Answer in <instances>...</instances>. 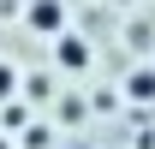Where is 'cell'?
<instances>
[{"label": "cell", "mask_w": 155, "mask_h": 149, "mask_svg": "<svg viewBox=\"0 0 155 149\" xmlns=\"http://www.w3.org/2000/svg\"><path fill=\"white\" fill-rule=\"evenodd\" d=\"M24 24H30L36 36H60V30H66V6H60V0H30Z\"/></svg>", "instance_id": "cell-1"}, {"label": "cell", "mask_w": 155, "mask_h": 149, "mask_svg": "<svg viewBox=\"0 0 155 149\" xmlns=\"http://www.w3.org/2000/svg\"><path fill=\"white\" fill-rule=\"evenodd\" d=\"M54 60H60V72H90V42L72 36V30H60L54 36Z\"/></svg>", "instance_id": "cell-2"}, {"label": "cell", "mask_w": 155, "mask_h": 149, "mask_svg": "<svg viewBox=\"0 0 155 149\" xmlns=\"http://www.w3.org/2000/svg\"><path fill=\"white\" fill-rule=\"evenodd\" d=\"M125 101H137V108H149V101H155V66L125 72Z\"/></svg>", "instance_id": "cell-3"}, {"label": "cell", "mask_w": 155, "mask_h": 149, "mask_svg": "<svg viewBox=\"0 0 155 149\" xmlns=\"http://www.w3.org/2000/svg\"><path fill=\"white\" fill-rule=\"evenodd\" d=\"M12 90H18V72H12V66L0 60V101H12Z\"/></svg>", "instance_id": "cell-4"}]
</instances>
